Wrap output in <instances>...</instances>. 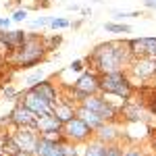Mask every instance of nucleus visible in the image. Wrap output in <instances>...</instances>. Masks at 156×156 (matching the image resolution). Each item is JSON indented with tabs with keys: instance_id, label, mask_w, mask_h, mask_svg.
<instances>
[{
	"instance_id": "18",
	"label": "nucleus",
	"mask_w": 156,
	"mask_h": 156,
	"mask_svg": "<svg viewBox=\"0 0 156 156\" xmlns=\"http://www.w3.org/2000/svg\"><path fill=\"white\" fill-rule=\"evenodd\" d=\"M54 115H56V117H58L62 123H67V121H71V119H73V110H71L69 106H56Z\"/></svg>"
},
{
	"instance_id": "31",
	"label": "nucleus",
	"mask_w": 156,
	"mask_h": 156,
	"mask_svg": "<svg viewBox=\"0 0 156 156\" xmlns=\"http://www.w3.org/2000/svg\"><path fill=\"white\" fill-rule=\"evenodd\" d=\"M146 6H156V0H146Z\"/></svg>"
},
{
	"instance_id": "26",
	"label": "nucleus",
	"mask_w": 156,
	"mask_h": 156,
	"mask_svg": "<svg viewBox=\"0 0 156 156\" xmlns=\"http://www.w3.org/2000/svg\"><path fill=\"white\" fill-rule=\"evenodd\" d=\"M150 110L156 115V92L152 94V98H150Z\"/></svg>"
},
{
	"instance_id": "6",
	"label": "nucleus",
	"mask_w": 156,
	"mask_h": 156,
	"mask_svg": "<svg viewBox=\"0 0 156 156\" xmlns=\"http://www.w3.org/2000/svg\"><path fill=\"white\" fill-rule=\"evenodd\" d=\"M23 106H27L29 110H34L36 115H48L50 112V102L46 98H42L40 94H36V92H29V94L25 96Z\"/></svg>"
},
{
	"instance_id": "8",
	"label": "nucleus",
	"mask_w": 156,
	"mask_h": 156,
	"mask_svg": "<svg viewBox=\"0 0 156 156\" xmlns=\"http://www.w3.org/2000/svg\"><path fill=\"white\" fill-rule=\"evenodd\" d=\"M12 121L21 127H36L37 125V115L34 110H29L27 106H19L12 112Z\"/></svg>"
},
{
	"instance_id": "33",
	"label": "nucleus",
	"mask_w": 156,
	"mask_h": 156,
	"mask_svg": "<svg viewBox=\"0 0 156 156\" xmlns=\"http://www.w3.org/2000/svg\"><path fill=\"white\" fill-rule=\"evenodd\" d=\"M17 156H34V154H31V152H25V150H23V152H19Z\"/></svg>"
},
{
	"instance_id": "35",
	"label": "nucleus",
	"mask_w": 156,
	"mask_h": 156,
	"mask_svg": "<svg viewBox=\"0 0 156 156\" xmlns=\"http://www.w3.org/2000/svg\"><path fill=\"white\" fill-rule=\"evenodd\" d=\"M0 152H2V146H0Z\"/></svg>"
},
{
	"instance_id": "12",
	"label": "nucleus",
	"mask_w": 156,
	"mask_h": 156,
	"mask_svg": "<svg viewBox=\"0 0 156 156\" xmlns=\"http://www.w3.org/2000/svg\"><path fill=\"white\" fill-rule=\"evenodd\" d=\"M60 123L62 121L56 117V115H42V117H37V125L36 127H40L42 131H58V127H60Z\"/></svg>"
},
{
	"instance_id": "24",
	"label": "nucleus",
	"mask_w": 156,
	"mask_h": 156,
	"mask_svg": "<svg viewBox=\"0 0 156 156\" xmlns=\"http://www.w3.org/2000/svg\"><path fill=\"white\" fill-rule=\"evenodd\" d=\"M125 112L129 115V119H131V121H137L140 117H142V115H140V112H137L135 108H125Z\"/></svg>"
},
{
	"instance_id": "30",
	"label": "nucleus",
	"mask_w": 156,
	"mask_h": 156,
	"mask_svg": "<svg viewBox=\"0 0 156 156\" xmlns=\"http://www.w3.org/2000/svg\"><path fill=\"white\" fill-rule=\"evenodd\" d=\"M0 27H9V19H0Z\"/></svg>"
},
{
	"instance_id": "15",
	"label": "nucleus",
	"mask_w": 156,
	"mask_h": 156,
	"mask_svg": "<svg viewBox=\"0 0 156 156\" xmlns=\"http://www.w3.org/2000/svg\"><path fill=\"white\" fill-rule=\"evenodd\" d=\"M79 117H81V121H85L92 129H94V127H100V125H102V121H104L98 112H94V110H90V108H85V106L79 110Z\"/></svg>"
},
{
	"instance_id": "19",
	"label": "nucleus",
	"mask_w": 156,
	"mask_h": 156,
	"mask_svg": "<svg viewBox=\"0 0 156 156\" xmlns=\"http://www.w3.org/2000/svg\"><path fill=\"white\" fill-rule=\"evenodd\" d=\"M85 156H104V148H102L100 144H92L90 148H87Z\"/></svg>"
},
{
	"instance_id": "22",
	"label": "nucleus",
	"mask_w": 156,
	"mask_h": 156,
	"mask_svg": "<svg viewBox=\"0 0 156 156\" xmlns=\"http://www.w3.org/2000/svg\"><path fill=\"white\" fill-rule=\"evenodd\" d=\"M106 29H108V31H129L131 27H129V25H115V23H106Z\"/></svg>"
},
{
	"instance_id": "2",
	"label": "nucleus",
	"mask_w": 156,
	"mask_h": 156,
	"mask_svg": "<svg viewBox=\"0 0 156 156\" xmlns=\"http://www.w3.org/2000/svg\"><path fill=\"white\" fill-rule=\"evenodd\" d=\"M100 87L104 92H110V94H117V96H123V98H129L131 94V85L129 81L121 75V73H106L100 81Z\"/></svg>"
},
{
	"instance_id": "16",
	"label": "nucleus",
	"mask_w": 156,
	"mask_h": 156,
	"mask_svg": "<svg viewBox=\"0 0 156 156\" xmlns=\"http://www.w3.org/2000/svg\"><path fill=\"white\" fill-rule=\"evenodd\" d=\"M31 92H36V94H40L42 98H46L50 104L54 102V98H56V92H54V87L50 83H46V81H42V83H37L31 87Z\"/></svg>"
},
{
	"instance_id": "7",
	"label": "nucleus",
	"mask_w": 156,
	"mask_h": 156,
	"mask_svg": "<svg viewBox=\"0 0 156 156\" xmlns=\"http://www.w3.org/2000/svg\"><path fill=\"white\" fill-rule=\"evenodd\" d=\"M129 48L135 54H144V56H156V37H142V40H131Z\"/></svg>"
},
{
	"instance_id": "1",
	"label": "nucleus",
	"mask_w": 156,
	"mask_h": 156,
	"mask_svg": "<svg viewBox=\"0 0 156 156\" xmlns=\"http://www.w3.org/2000/svg\"><path fill=\"white\" fill-rule=\"evenodd\" d=\"M94 56H96L102 71L115 73L121 67V62L125 60V48H123V44H115V42L112 44H104V46H100L96 50Z\"/></svg>"
},
{
	"instance_id": "17",
	"label": "nucleus",
	"mask_w": 156,
	"mask_h": 156,
	"mask_svg": "<svg viewBox=\"0 0 156 156\" xmlns=\"http://www.w3.org/2000/svg\"><path fill=\"white\" fill-rule=\"evenodd\" d=\"M2 152L9 156H17L19 152H21V148H19V144L15 142V137H9L4 144H2Z\"/></svg>"
},
{
	"instance_id": "28",
	"label": "nucleus",
	"mask_w": 156,
	"mask_h": 156,
	"mask_svg": "<svg viewBox=\"0 0 156 156\" xmlns=\"http://www.w3.org/2000/svg\"><path fill=\"white\" fill-rule=\"evenodd\" d=\"M71 69H75V71H79V69H81V60H75V62L71 65Z\"/></svg>"
},
{
	"instance_id": "10",
	"label": "nucleus",
	"mask_w": 156,
	"mask_h": 156,
	"mask_svg": "<svg viewBox=\"0 0 156 156\" xmlns=\"http://www.w3.org/2000/svg\"><path fill=\"white\" fill-rule=\"evenodd\" d=\"M83 106H85V108H90V110H94V112H98L102 119H110V117L115 115L112 106H108L104 100H98V98H87Z\"/></svg>"
},
{
	"instance_id": "11",
	"label": "nucleus",
	"mask_w": 156,
	"mask_h": 156,
	"mask_svg": "<svg viewBox=\"0 0 156 156\" xmlns=\"http://www.w3.org/2000/svg\"><path fill=\"white\" fill-rule=\"evenodd\" d=\"M0 42H4L11 48H21L25 44L23 31H0Z\"/></svg>"
},
{
	"instance_id": "34",
	"label": "nucleus",
	"mask_w": 156,
	"mask_h": 156,
	"mask_svg": "<svg viewBox=\"0 0 156 156\" xmlns=\"http://www.w3.org/2000/svg\"><path fill=\"white\" fill-rule=\"evenodd\" d=\"M154 148H156V137H154Z\"/></svg>"
},
{
	"instance_id": "23",
	"label": "nucleus",
	"mask_w": 156,
	"mask_h": 156,
	"mask_svg": "<svg viewBox=\"0 0 156 156\" xmlns=\"http://www.w3.org/2000/svg\"><path fill=\"white\" fill-rule=\"evenodd\" d=\"M44 140H48V142H58L60 135H58V131H44Z\"/></svg>"
},
{
	"instance_id": "13",
	"label": "nucleus",
	"mask_w": 156,
	"mask_h": 156,
	"mask_svg": "<svg viewBox=\"0 0 156 156\" xmlns=\"http://www.w3.org/2000/svg\"><path fill=\"white\" fill-rule=\"evenodd\" d=\"M15 142H17V144H19V148H21V150H25V152H36L37 137H36V135H34L31 131L19 133V135L15 137Z\"/></svg>"
},
{
	"instance_id": "14",
	"label": "nucleus",
	"mask_w": 156,
	"mask_h": 156,
	"mask_svg": "<svg viewBox=\"0 0 156 156\" xmlns=\"http://www.w3.org/2000/svg\"><path fill=\"white\" fill-rule=\"evenodd\" d=\"M156 73V58L154 56H148V58L140 60L135 65V75L140 77H148V75H154Z\"/></svg>"
},
{
	"instance_id": "9",
	"label": "nucleus",
	"mask_w": 156,
	"mask_h": 156,
	"mask_svg": "<svg viewBox=\"0 0 156 156\" xmlns=\"http://www.w3.org/2000/svg\"><path fill=\"white\" fill-rule=\"evenodd\" d=\"M75 87H77V92H81V94H94L98 87H100V81L96 79V75L85 73V75H81V77L77 79Z\"/></svg>"
},
{
	"instance_id": "25",
	"label": "nucleus",
	"mask_w": 156,
	"mask_h": 156,
	"mask_svg": "<svg viewBox=\"0 0 156 156\" xmlns=\"http://www.w3.org/2000/svg\"><path fill=\"white\" fill-rule=\"evenodd\" d=\"M25 17H27V12H25V11H17V12H15V17H12V19H15V21H23Z\"/></svg>"
},
{
	"instance_id": "29",
	"label": "nucleus",
	"mask_w": 156,
	"mask_h": 156,
	"mask_svg": "<svg viewBox=\"0 0 156 156\" xmlns=\"http://www.w3.org/2000/svg\"><path fill=\"white\" fill-rule=\"evenodd\" d=\"M48 21L46 19H37V21H34V27H37V25H46Z\"/></svg>"
},
{
	"instance_id": "5",
	"label": "nucleus",
	"mask_w": 156,
	"mask_h": 156,
	"mask_svg": "<svg viewBox=\"0 0 156 156\" xmlns=\"http://www.w3.org/2000/svg\"><path fill=\"white\" fill-rule=\"evenodd\" d=\"M36 156H67V148L58 142H48V140H37Z\"/></svg>"
},
{
	"instance_id": "21",
	"label": "nucleus",
	"mask_w": 156,
	"mask_h": 156,
	"mask_svg": "<svg viewBox=\"0 0 156 156\" xmlns=\"http://www.w3.org/2000/svg\"><path fill=\"white\" fill-rule=\"evenodd\" d=\"M104 156H123V150L117 146H110V148H104Z\"/></svg>"
},
{
	"instance_id": "32",
	"label": "nucleus",
	"mask_w": 156,
	"mask_h": 156,
	"mask_svg": "<svg viewBox=\"0 0 156 156\" xmlns=\"http://www.w3.org/2000/svg\"><path fill=\"white\" fill-rule=\"evenodd\" d=\"M125 156H144V154H142V152H135V150H133V152H129V154H125Z\"/></svg>"
},
{
	"instance_id": "4",
	"label": "nucleus",
	"mask_w": 156,
	"mask_h": 156,
	"mask_svg": "<svg viewBox=\"0 0 156 156\" xmlns=\"http://www.w3.org/2000/svg\"><path fill=\"white\" fill-rule=\"evenodd\" d=\"M90 131H92V127L81 119H71L65 123V133L73 140H85Z\"/></svg>"
},
{
	"instance_id": "27",
	"label": "nucleus",
	"mask_w": 156,
	"mask_h": 156,
	"mask_svg": "<svg viewBox=\"0 0 156 156\" xmlns=\"http://www.w3.org/2000/svg\"><path fill=\"white\" fill-rule=\"evenodd\" d=\"M52 27H67V21H62V19H58V21H52Z\"/></svg>"
},
{
	"instance_id": "3",
	"label": "nucleus",
	"mask_w": 156,
	"mask_h": 156,
	"mask_svg": "<svg viewBox=\"0 0 156 156\" xmlns=\"http://www.w3.org/2000/svg\"><path fill=\"white\" fill-rule=\"evenodd\" d=\"M42 54H44V48L37 40H25V44L21 46V52H19V65H23V67L36 65L42 58Z\"/></svg>"
},
{
	"instance_id": "20",
	"label": "nucleus",
	"mask_w": 156,
	"mask_h": 156,
	"mask_svg": "<svg viewBox=\"0 0 156 156\" xmlns=\"http://www.w3.org/2000/svg\"><path fill=\"white\" fill-rule=\"evenodd\" d=\"M115 137V129L110 127H100V140H112Z\"/></svg>"
}]
</instances>
